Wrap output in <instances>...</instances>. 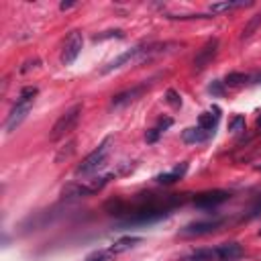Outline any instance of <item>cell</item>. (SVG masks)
<instances>
[{
	"instance_id": "6da1fadb",
	"label": "cell",
	"mask_w": 261,
	"mask_h": 261,
	"mask_svg": "<svg viewBox=\"0 0 261 261\" xmlns=\"http://www.w3.org/2000/svg\"><path fill=\"white\" fill-rule=\"evenodd\" d=\"M184 202V198L179 194H169L165 198H155V194H141L137 200L130 202H110L108 208L112 206L110 214L116 216H124L122 226H130V224H149L155 222L163 216H167L175 206H179Z\"/></svg>"
},
{
	"instance_id": "7a4b0ae2",
	"label": "cell",
	"mask_w": 261,
	"mask_h": 261,
	"mask_svg": "<svg viewBox=\"0 0 261 261\" xmlns=\"http://www.w3.org/2000/svg\"><path fill=\"white\" fill-rule=\"evenodd\" d=\"M37 94H39V90L33 88V86L20 90L14 108L10 110V114H8V118H6V130H8V133L16 130V126L27 118V114H29L31 108H33V102H35V96H37Z\"/></svg>"
},
{
	"instance_id": "3957f363",
	"label": "cell",
	"mask_w": 261,
	"mask_h": 261,
	"mask_svg": "<svg viewBox=\"0 0 261 261\" xmlns=\"http://www.w3.org/2000/svg\"><path fill=\"white\" fill-rule=\"evenodd\" d=\"M110 145H112V137H106L77 167H75V175H90L94 171H98L104 163H106V157L110 153Z\"/></svg>"
},
{
	"instance_id": "277c9868",
	"label": "cell",
	"mask_w": 261,
	"mask_h": 261,
	"mask_svg": "<svg viewBox=\"0 0 261 261\" xmlns=\"http://www.w3.org/2000/svg\"><path fill=\"white\" fill-rule=\"evenodd\" d=\"M155 47H157V45H137V47H133V49H128V51H124V53H120L118 57H114L106 67H102V73L120 69L122 65H128V63H137V61L149 57L153 51H157Z\"/></svg>"
},
{
	"instance_id": "5b68a950",
	"label": "cell",
	"mask_w": 261,
	"mask_h": 261,
	"mask_svg": "<svg viewBox=\"0 0 261 261\" xmlns=\"http://www.w3.org/2000/svg\"><path fill=\"white\" fill-rule=\"evenodd\" d=\"M80 116H82V104H73L69 110H65L57 120H55V124H53V128H51V141H59V139H63L65 135H69L75 126H77V122H80Z\"/></svg>"
},
{
	"instance_id": "8992f818",
	"label": "cell",
	"mask_w": 261,
	"mask_h": 261,
	"mask_svg": "<svg viewBox=\"0 0 261 261\" xmlns=\"http://www.w3.org/2000/svg\"><path fill=\"white\" fill-rule=\"evenodd\" d=\"M82 47H84V37H82V33L71 31L69 37L65 39L63 51H61V63H63V65H71V63L75 61V57L80 55Z\"/></svg>"
},
{
	"instance_id": "52a82bcc",
	"label": "cell",
	"mask_w": 261,
	"mask_h": 261,
	"mask_svg": "<svg viewBox=\"0 0 261 261\" xmlns=\"http://www.w3.org/2000/svg\"><path fill=\"white\" fill-rule=\"evenodd\" d=\"M228 198H230V194L224 192V190H210V192L198 194V196L194 198V204H196L198 208H202V210H210V208H216V206L224 204Z\"/></svg>"
},
{
	"instance_id": "ba28073f",
	"label": "cell",
	"mask_w": 261,
	"mask_h": 261,
	"mask_svg": "<svg viewBox=\"0 0 261 261\" xmlns=\"http://www.w3.org/2000/svg\"><path fill=\"white\" fill-rule=\"evenodd\" d=\"M216 53H218V39H208L202 45V49L196 53V57H194V69L196 71H202L216 57Z\"/></svg>"
},
{
	"instance_id": "9c48e42d",
	"label": "cell",
	"mask_w": 261,
	"mask_h": 261,
	"mask_svg": "<svg viewBox=\"0 0 261 261\" xmlns=\"http://www.w3.org/2000/svg\"><path fill=\"white\" fill-rule=\"evenodd\" d=\"M222 224V218H216V220H200V222H192L188 226L181 228V237H200V234H208L212 230H216L218 226Z\"/></svg>"
},
{
	"instance_id": "30bf717a",
	"label": "cell",
	"mask_w": 261,
	"mask_h": 261,
	"mask_svg": "<svg viewBox=\"0 0 261 261\" xmlns=\"http://www.w3.org/2000/svg\"><path fill=\"white\" fill-rule=\"evenodd\" d=\"M147 88H149L147 84H141V86H135V88H130V90H124V92L112 96V100H110V108H124L126 104L135 102Z\"/></svg>"
},
{
	"instance_id": "8fae6325",
	"label": "cell",
	"mask_w": 261,
	"mask_h": 261,
	"mask_svg": "<svg viewBox=\"0 0 261 261\" xmlns=\"http://www.w3.org/2000/svg\"><path fill=\"white\" fill-rule=\"evenodd\" d=\"M245 255V249L239 243H222L216 247V257L218 261H237Z\"/></svg>"
},
{
	"instance_id": "7c38bea8",
	"label": "cell",
	"mask_w": 261,
	"mask_h": 261,
	"mask_svg": "<svg viewBox=\"0 0 261 261\" xmlns=\"http://www.w3.org/2000/svg\"><path fill=\"white\" fill-rule=\"evenodd\" d=\"M212 135H214V130H206L202 126H190L181 133V139L188 145H198V143H206L208 139H212Z\"/></svg>"
},
{
	"instance_id": "4fadbf2b",
	"label": "cell",
	"mask_w": 261,
	"mask_h": 261,
	"mask_svg": "<svg viewBox=\"0 0 261 261\" xmlns=\"http://www.w3.org/2000/svg\"><path fill=\"white\" fill-rule=\"evenodd\" d=\"M186 171H188V163H179L171 171H165V173L155 175V181L157 184H163V186H169V184H175L177 179H181L186 175Z\"/></svg>"
},
{
	"instance_id": "5bb4252c",
	"label": "cell",
	"mask_w": 261,
	"mask_h": 261,
	"mask_svg": "<svg viewBox=\"0 0 261 261\" xmlns=\"http://www.w3.org/2000/svg\"><path fill=\"white\" fill-rule=\"evenodd\" d=\"M218 118H220V108L218 106H212L210 110H206V112H202L198 116V126H202L206 130H214L216 124H218Z\"/></svg>"
},
{
	"instance_id": "9a60e30c",
	"label": "cell",
	"mask_w": 261,
	"mask_h": 261,
	"mask_svg": "<svg viewBox=\"0 0 261 261\" xmlns=\"http://www.w3.org/2000/svg\"><path fill=\"white\" fill-rule=\"evenodd\" d=\"M171 124H173V118H169V116H165V118H163V116H161V118L157 120V124H155L153 128H149V130H147L145 141H147V143H155V141H157V139H159V137H161V135H163Z\"/></svg>"
},
{
	"instance_id": "2e32d148",
	"label": "cell",
	"mask_w": 261,
	"mask_h": 261,
	"mask_svg": "<svg viewBox=\"0 0 261 261\" xmlns=\"http://www.w3.org/2000/svg\"><path fill=\"white\" fill-rule=\"evenodd\" d=\"M90 194H94V190L90 188V186H86V184H67L65 188H63V198H67V200H73V198H86V196H90Z\"/></svg>"
},
{
	"instance_id": "e0dca14e",
	"label": "cell",
	"mask_w": 261,
	"mask_h": 261,
	"mask_svg": "<svg viewBox=\"0 0 261 261\" xmlns=\"http://www.w3.org/2000/svg\"><path fill=\"white\" fill-rule=\"evenodd\" d=\"M143 239L141 237H122V239H118L114 245H110L108 249H106V253L108 255H118V253H122V251H128L130 247H135L137 243H141Z\"/></svg>"
},
{
	"instance_id": "ac0fdd59",
	"label": "cell",
	"mask_w": 261,
	"mask_h": 261,
	"mask_svg": "<svg viewBox=\"0 0 261 261\" xmlns=\"http://www.w3.org/2000/svg\"><path fill=\"white\" fill-rule=\"evenodd\" d=\"M181 261H218L216 249H196L190 255H186Z\"/></svg>"
},
{
	"instance_id": "d6986e66",
	"label": "cell",
	"mask_w": 261,
	"mask_h": 261,
	"mask_svg": "<svg viewBox=\"0 0 261 261\" xmlns=\"http://www.w3.org/2000/svg\"><path fill=\"white\" fill-rule=\"evenodd\" d=\"M251 2H214V4H210V12L212 14H218V12H226V10H232V8H241V6H249Z\"/></svg>"
},
{
	"instance_id": "ffe728a7",
	"label": "cell",
	"mask_w": 261,
	"mask_h": 261,
	"mask_svg": "<svg viewBox=\"0 0 261 261\" xmlns=\"http://www.w3.org/2000/svg\"><path fill=\"white\" fill-rule=\"evenodd\" d=\"M261 27V12H257V14H253L251 16V20L245 24V29H243V33H241V39L245 41V39H249L257 29Z\"/></svg>"
},
{
	"instance_id": "44dd1931",
	"label": "cell",
	"mask_w": 261,
	"mask_h": 261,
	"mask_svg": "<svg viewBox=\"0 0 261 261\" xmlns=\"http://www.w3.org/2000/svg\"><path fill=\"white\" fill-rule=\"evenodd\" d=\"M249 82V75L247 73H241V71H232V73H228L226 77H224V86H230V88H237V86H243V84H247Z\"/></svg>"
},
{
	"instance_id": "7402d4cb",
	"label": "cell",
	"mask_w": 261,
	"mask_h": 261,
	"mask_svg": "<svg viewBox=\"0 0 261 261\" xmlns=\"http://www.w3.org/2000/svg\"><path fill=\"white\" fill-rule=\"evenodd\" d=\"M73 151H75V141L71 139V141H67V145H63V147L57 151V155H55V163H61L63 159H69V157L73 155Z\"/></svg>"
},
{
	"instance_id": "603a6c76",
	"label": "cell",
	"mask_w": 261,
	"mask_h": 261,
	"mask_svg": "<svg viewBox=\"0 0 261 261\" xmlns=\"http://www.w3.org/2000/svg\"><path fill=\"white\" fill-rule=\"evenodd\" d=\"M165 102H167L169 106H173V108H179V106H181V96H179L175 90H167V92H165Z\"/></svg>"
},
{
	"instance_id": "cb8c5ba5",
	"label": "cell",
	"mask_w": 261,
	"mask_h": 261,
	"mask_svg": "<svg viewBox=\"0 0 261 261\" xmlns=\"http://www.w3.org/2000/svg\"><path fill=\"white\" fill-rule=\"evenodd\" d=\"M228 130H232V133L245 130V116H241V114L232 116V118H230V122H228Z\"/></svg>"
},
{
	"instance_id": "d4e9b609",
	"label": "cell",
	"mask_w": 261,
	"mask_h": 261,
	"mask_svg": "<svg viewBox=\"0 0 261 261\" xmlns=\"http://www.w3.org/2000/svg\"><path fill=\"white\" fill-rule=\"evenodd\" d=\"M208 92H210L212 96H222V92H224V88H222V82L214 80V82L208 86Z\"/></svg>"
},
{
	"instance_id": "484cf974",
	"label": "cell",
	"mask_w": 261,
	"mask_h": 261,
	"mask_svg": "<svg viewBox=\"0 0 261 261\" xmlns=\"http://www.w3.org/2000/svg\"><path fill=\"white\" fill-rule=\"evenodd\" d=\"M106 257H108L106 251H98V253H94L92 257H88L86 261H106Z\"/></svg>"
},
{
	"instance_id": "4316f807",
	"label": "cell",
	"mask_w": 261,
	"mask_h": 261,
	"mask_svg": "<svg viewBox=\"0 0 261 261\" xmlns=\"http://www.w3.org/2000/svg\"><path fill=\"white\" fill-rule=\"evenodd\" d=\"M71 6H75V2H61V4H59L61 10H67V8H71Z\"/></svg>"
},
{
	"instance_id": "83f0119b",
	"label": "cell",
	"mask_w": 261,
	"mask_h": 261,
	"mask_svg": "<svg viewBox=\"0 0 261 261\" xmlns=\"http://www.w3.org/2000/svg\"><path fill=\"white\" fill-rule=\"evenodd\" d=\"M37 63H39V61H35V63H33V67H35V65H37ZM29 69H31V61H29V63H27V65H24V67H22V69H20V71H29Z\"/></svg>"
},
{
	"instance_id": "f1b7e54d",
	"label": "cell",
	"mask_w": 261,
	"mask_h": 261,
	"mask_svg": "<svg viewBox=\"0 0 261 261\" xmlns=\"http://www.w3.org/2000/svg\"><path fill=\"white\" fill-rule=\"evenodd\" d=\"M259 237H261V230H259Z\"/></svg>"
},
{
	"instance_id": "f546056e",
	"label": "cell",
	"mask_w": 261,
	"mask_h": 261,
	"mask_svg": "<svg viewBox=\"0 0 261 261\" xmlns=\"http://www.w3.org/2000/svg\"><path fill=\"white\" fill-rule=\"evenodd\" d=\"M257 169H261V165H259V167H257Z\"/></svg>"
}]
</instances>
